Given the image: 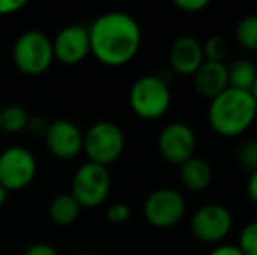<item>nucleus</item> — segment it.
<instances>
[{
	"label": "nucleus",
	"mask_w": 257,
	"mask_h": 255,
	"mask_svg": "<svg viewBox=\"0 0 257 255\" xmlns=\"http://www.w3.org/2000/svg\"><path fill=\"white\" fill-rule=\"evenodd\" d=\"M89 34V51L98 62L108 67H119L132 62L139 53L142 34L140 27L126 13H107L100 16Z\"/></svg>",
	"instance_id": "obj_1"
},
{
	"label": "nucleus",
	"mask_w": 257,
	"mask_h": 255,
	"mask_svg": "<svg viewBox=\"0 0 257 255\" xmlns=\"http://www.w3.org/2000/svg\"><path fill=\"white\" fill-rule=\"evenodd\" d=\"M257 116V103L248 91L227 88L212 100L208 123L222 136H238L250 128Z\"/></svg>",
	"instance_id": "obj_2"
},
{
	"label": "nucleus",
	"mask_w": 257,
	"mask_h": 255,
	"mask_svg": "<svg viewBox=\"0 0 257 255\" xmlns=\"http://www.w3.org/2000/svg\"><path fill=\"white\" fill-rule=\"evenodd\" d=\"M172 102L170 88L161 77L146 75L133 84L130 91V105L142 119H158L165 116Z\"/></svg>",
	"instance_id": "obj_3"
},
{
	"label": "nucleus",
	"mask_w": 257,
	"mask_h": 255,
	"mask_svg": "<svg viewBox=\"0 0 257 255\" xmlns=\"http://www.w3.org/2000/svg\"><path fill=\"white\" fill-rule=\"evenodd\" d=\"M82 149L86 150L89 157V163L107 166L114 163L124 149V135L121 128L108 121H100L93 124L84 135V145Z\"/></svg>",
	"instance_id": "obj_4"
},
{
	"label": "nucleus",
	"mask_w": 257,
	"mask_h": 255,
	"mask_svg": "<svg viewBox=\"0 0 257 255\" xmlns=\"http://www.w3.org/2000/svg\"><path fill=\"white\" fill-rule=\"evenodd\" d=\"M16 67L27 75H41L51 65L53 42L41 32H27L16 41L13 49Z\"/></svg>",
	"instance_id": "obj_5"
},
{
	"label": "nucleus",
	"mask_w": 257,
	"mask_h": 255,
	"mask_svg": "<svg viewBox=\"0 0 257 255\" xmlns=\"http://www.w3.org/2000/svg\"><path fill=\"white\" fill-rule=\"evenodd\" d=\"M110 191V175L107 168L95 163H86L75 171L72 180V196L81 206H98Z\"/></svg>",
	"instance_id": "obj_6"
},
{
	"label": "nucleus",
	"mask_w": 257,
	"mask_h": 255,
	"mask_svg": "<svg viewBox=\"0 0 257 255\" xmlns=\"http://www.w3.org/2000/svg\"><path fill=\"white\" fill-rule=\"evenodd\" d=\"M35 157L23 147H11L0 154V185L6 191H20L35 177Z\"/></svg>",
	"instance_id": "obj_7"
},
{
	"label": "nucleus",
	"mask_w": 257,
	"mask_h": 255,
	"mask_svg": "<svg viewBox=\"0 0 257 255\" xmlns=\"http://www.w3.org/2000/svg\"><path fill=\"white\" fill-rule=\"evenodd\" d=\"M186 213V199L175 189H158L146 199L144 215L151 225L159 229L173 227Z\"/></svg>",
	"instance_id": "obj_8"
},
{
	"label": "nucleus",
	"mask_w": 257,
	"mask_h": 255,
	"mask_svg": "<svg viewBox=\"0 0 257 255\" xmlns=\"http://www.w3.org/2000/svg\"><path fill=\"white\" fill-rule=\"evenodd\" d=\"M233 227V215L222 204H205L191 220V231L198 241L219 243L229 234Z\"/></svg>",
	"instance_id": "obj_9"
},
{
	"label": "nucleus",
	"mask_w": 257,
	"mask_h": 255,
	"mask_svg": "<svg viewBox=\"0 0 257 255\" xmlns=\"http://www.w3.org/2000/svg\"><path fill=\"white\" fill-rule=\"evenodd\" d=\"M158 147L166 161L173 164H182L193 157L196 149V136L187 124L172 123L159 133Z\"/></svg>",
	"instance_id": "obj_10"
},
{
	"label": "nucleus",
	"mask_w": 257,
	"mask_h": 255,
	"mask_svg": "<svg viewBox=\"0 0 257 255\" xmlns=\"http://www.w3.org/2000/svg\"><path fill=\"white\" fill-rule=\"evenodd\" d=\"M89 51V34L88 28L81 25L65 27L53 41V55L61 63L74 65L88 56Z\"/></svg>",
	"instance_id": "obj_11"
},
{
	"label": "nucleus",
	"mask_w": 257,
	"mask_h": 255,
	"mask_svg": "<svg viewBox=\"0 0 257 255\" xmlns=\"http://www.w3.org/2000/svg\"><path fill=\"white\" fill-rule=\"evenodd\" d=\"M46 143L53 156L60 159H72L82 150L84 135L70 121H56L46 129Z\"/></svg>",
	"instance_id": "obj_12"
},
{
	"label": "nucleus",
	"mask_w": 257,
	"mask_h": 255,
	"mask_svg": "<svg viewBox=\"0 0 257 255\" xmlns=\"http://www.w3.org/2000/svg\"><path fill=\"white\" fill-rule=\"evenodd\" d=\"M205 55L203 46L194 37L184 35L172 44L170 49V65L172 70L180 75H194L198 68L203 65Z\"/></svg>",
	"instance_id": "obj_13"
},
{
	"label": "nucleus",
	"mask_w": 257,
	"mask_h": 255,
	"mask_svg": "<svg viewBox=\"0 0 257 255\" xmlns=\"http://www.w3.org/2000/svg\"><path fill=\"white\" fill-rule=\"evenodd\" d=\"M194 88L205 98L213 100L224 89L229 88L227 84V67L217 62H203L194 74Z\"/></svg>",
	"instance_id": "obj_14"
},
{
	"label": "nucleus",
	"mask_w": 257,
	"mask_h": 255,
	"mask_svg": "<svg viewBox=\"0 0 257 255\" xmlns=\"http://www.w3.org/2000/svg\"><path fill=\"white\" fill-rule=\"evenodd\" d=\"M180 180L189 191H203L212 182V170L206 161L193 156L180 164Z\"/></svg>",
	"instance_id": "obj_15"
},
{
	"label": "nucleus",
	"mask_w": 257,
	"mask_h": 255,
	"mask_svg": "<svg viewBox=\"0 0 257 255\" xmlns=\"http://www.w3.org/2000/svg\"><path fill=\"white\" fill-rule=\"evenodd\" d=\"M81 213V204L72 194H61L53 199L49 206V217L58 225H70L77 220Z\"/></svg>",
	"instance_id": "obj_16"
},
{
	"label": "nucleus",
	"mask_w": 257,
	"mask_h": 255,
	"mask_svg": "<svg viewBox=\"0 0 257 255\" xmlns=\"http://www.w3.org/2000/svg\"><path fill=\"white\" fill-rule=\"evenodd\" d=\"M255 77H257V68L248 60H238L231 67H227V84H229V88L241 89V91H250Z\"/></svg>",
	"instance_id": "obj_17"
},
{
	"label": "nucleus",
	"mask_w": 257,
	"mask_h": 255,
	"mask_svg": "<svg viewBox=\"0 0 257 255\" xmlns=\"http://www.w3.org/2000/svg\"><path fill=\"white\" fill-rule=\"evenodd\" d=\"M0 123H2L4 131L18 133L28 124V114L23 107H6L4 110H0Z\"/></svg>",
	"instance_id": "obj_18"
},
{
	"label": "nucleus",
	"mask_w": 257,
	"mask_h": 255,
	"mask_svg": "<svg viewBox=\"0 0 257 255\" xmlns=\"http://www.w3.org/2000/svg\"><path fill=\"white\" fill-rule=\"evenodd\" d=\"M236 41L241 48L257 51V16H247L236 27Z\"/></svg>",
	"instance_id": "obj_19"
},
{
	"label": "nucleus",
	"mask_w": 257,
	"mask_h": 255,
	"mask_svg": "<svg viewBox=\"0 0 257 255\" xmlns=\"http://www.w3.org/2000/svg\"><path fill=\"white\" fill-rule=\"evenodd\" d=\"M226 53H227V44L222 37H219V35L210 37L208 41L205 42L203 55H205L206 62L222 63V60L226 58Z\"/></svg>",
	"instance_id": "obj_20"
},
{
	"label": "nucleus",
	"mask_w": 257,
	"mask_h": 255,
	"mask_svg": "<svg viewBox=\"0 0 257 255\" xmlns=\"http://www.w3.org/2000/svg\"><path fill=\"white\" fill-rule=\"evenodd\" d=\"M238 248L243 255H257V222H252L247 227H243Z\"/></svg>",
	"instance_id": "obj_21"
},
{
	"label": "nucleus",
	"mask_w": 257,
	"mask_h": 255,
	"mask_svg": "<svg viewBox=\"0 0 257 255\" xmlns=\"http://www.w3.org/2000/svg\"><path fill=\"white\" fill-rule=\"evenodd\" d=\"M238 159H240V164L245 170H257V140H252V142L241 145L240 152H238Z\"/></svg>",
	"instance_id": "obj_22"
},
{
	"label": "nucleus",
	"mask_w": 257,
	"mask_h": 255,
	"mask_svg": "<svg viewBox=\"0 0 257 255\" xmlns=\"http://www.w3.org/2000/svg\"><path fill=\"white\" fill-rule=\"evenodd\" d=\"M130 215H132L130 206H126V204H122V203L112 204V206L107 210V218L112 222V224H122V222L128 220Z\"/></svg>",
	"instance_id": "obj_23"
},
{
	"label": "nucleus",
	"mask_w": 257,
	"mask_h": 255,
	"mask_svg": "<svg viewBox=\"0 0 257 255\" xmlns=\"http://www.w3.org/2000/svg\"><path fill=\"white\" fill-rule=\"evenodd\" d=\"M175 6L179 9L186 11V13H200L201 9H205L208 6L206 0H175Z\"/></svg>",
	"instance_id": "obj_24"
},
{
	"label": "nucleus",
	"mask_w": 257,
	"mask_h": 255,
	"mask_svg": "<svg viewBox=\"0 0 257 255\" xmlns=\"http://www.w3.org/2000/svg\"><path fill=\"white\" fill-rule=\"evenodd\" d=\"M25 7L23 0H0V14H11V13H18V11Z\"/></svg>",
	"instance_id": "obj_25"
},
{
	"label": "nucleus",
	"mask_w": 257,
	"mask_h": 255,
	"mask_svg": "<svg viewBox=\"0 0 257 255\" xmlns=\"http://www.w3.org/2000/svg\"><path fill=\"white\" fill-rule=\"evenodd\" d=\"M25 255H58V252L53 248V246L41 243V245L30 246V248L27 250V253H25Z\"/></svg>",
	"instance_id": "obj_26"
},
{
	"label": "nucleus",
	"mask_w": 257,
	"mask_h": 255,
	"mask_svg": "<svg viewBox=\"0 0 257 255\" xmlns=\"http://www.w3.org/2000/svg\"><path fill=\"white\" fill-rule=\"evenodd\" d=\"M208 255H243L241 250L234 245H220L215 250H212Z\"/></svg>",
	"instance_id": "obj_27"
},
{
	"label": "nucleus",
	"mask_w": 257,
	"mask_h": 255,
	"mask_svg": "<svg viewBox=\"0 0 257 255\" xmlns=\"http://www.w3.org/2000/svg\"><path fill=\"white\" fill-rule=\"evenodd\" d=\"M247 192H248V197L257 204V170L250 173V178H248V182H247Z\"/></svg>",
	"instance_id": "obj_28"
},
{
	"label": "nucleus",
	"mask_w": 257,
	"mask_h": 255,
	"mask_svg": "<svg viewBox=\"0 0 257 255\" xmlns=\"http://www.w3.org/2000/svg\"><path fill=\"white\" fill-rule=\"evenodd\" d=\"M252 95V98L255 100V103H257V77H255V81H254V84H252V88H250V91H248Z\"/></svg>",
	"instance_id": "obj_29"
},
{
	"label": "nucleus",
	"mask_w": 257,
	"mask_h": 255,
	"mask_svg": "<svg viewBox=\"0 0 257 255\" xmlns=\"http://www.w3.org/2000/svg\"><path fill=\"white\" fill-rule=\"evenodd\" d=\"M6 196H7V191L2 187V185H0V206L6 203Z\"/></svg>",
	"instance_id": "obj_30"
},
{
	"label": "nucleus",
	"mask_w": 257,
	"mask_h": 255,
	"mask_svg": "<svg viewBox=\"0 0 257 255\" xmlns=\"http://www.w3.org/2000/svg\"><path fill=\"white\" fill-rule=\"evenodd\" d=\"M79 255H93V253H79Z\"/></svg>",
	"instance_id": "obj_31"
},
{
	"label": "nucleus",
	"mask_w": 257,
	"mask_h": 255,
	"mask_svg": "<svg viewBox=\"0 0 257 255\" xmlns=\"http://www.w3.org/2000/svg\"><path fill=\"white\" fill-rule=\"evenodd\" d=\"M0 131H2V123H0Z\"/></svg>",
	"instance_id": "obj_32"
}]
</instances>
